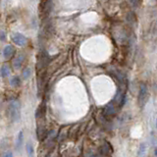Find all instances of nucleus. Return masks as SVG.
<instances>
[{"label": "nucleus", "mask_w": 157, "mask_h": 157, "mask_svg": "<svg viewBox=\"0 0 157 157\" xmlns=\"http://www.w3.org/2000/svg\"><path fill=\"white\" fill-rule=\"evenodd\" d=\"M9 111V117L12 122H17L20 120L21 117V104L19 101L17 100H12L9 103L8 107Z\"/></svg>", "instance_id": "nucleus-1"}, {"label": "nucleus", "mask_w": 157, "mask_h": 157, "mask_svg": "<svg viewBox=\"0 0 157 157\" xmlns=\"http://www.w3.org/2000/svg\"><path fill=\"white\" fill-rule=\"evenodd\" d=\"M149 98V93H148V88L145 83H141V88H139L138 92V104L141 108L144 107V105L147 102Z\"/></svg>", "instance_id": "nucleus-2"}, {"label": "nucleus", "mask_w": 157, "mask_h": 157, "mask_svg": "<svg viewBox=\"0 0 157 157\" xmlns=\"http://www.w3.org/2000/svg\"><path fill=\"white\" fill-rule=\"evenodd\" d=\"M11 39L14 43L18 46H25L27 44V37L24 36V34L20 33H14L11 34Z\"/></svg>", "instance_id": "nucleus-3"}, {"label": "nucleus", "mask_w": 157, "mask_h": 157, "mask_svg": "<svg viewBox=\"0 0 157 157\" xmlns=\"http://www.w3.org/2000/svg\"><path fill=\"white\" fill-rule=\"evenodd\" d=\"M118 108H119V107H118L116 104H115L112 101V102L109 103L105 107V109H104V113H105V115H107V116L112 117V116H114V115L117 113Z\"/></svg>", "instance_id": "nucleus-4"}, {"label": "nucleus", "mask_w": 157, "mask_h": 157, "mask_svg": "<svg viewBox=\"0 0 157 157\" xmlns=\"http://www.w3.org/2000/svg\"><path fill=\"white\" fill-rule=\"evenodd\" d=\"M24 60H25V56H24V54L17 55L16 58L14 59V61H13L14 68H15L16 70H19L21 67H22V65H23V63H24Z\"/></svg>", "instance_id": "nucleus-5"}, {"label": "nucleus", "mask_w": 157, "mask_h": 157, "mask_svg": "<svg viewBox=\"0 0 157 157\" xmlns=\"http://www.w3.org/2000/svg\"><path fill=\"white\" fill-rule=\"evenodd\" d=\"M14 52H15V49L12 45H6L3 49V57L5 59H10L14 55Z\"/></svg>", "instance_id": "nucleus-6"}, {"label": "nucleus", "mask_w": 157, "mask_h": 157, "mask_svg": "<svg viewBox=\"0 0 157 157\" xmlns=\"http://www.w3.org/2000/svg\"><path fill=\"white\" fill-rule=\"evenodd\" d=\"M24 144V132L21 131L19 132L18 137H17V141H16V149L17 151H20L22 149V146Z\"/></svg>", "instance_id": "nucleus-7"}, {"label": "nucleus", "mask_w": 157, "mask_h": 157, "mask_svg": "<svg viewBox=\"0 0 157 157\" xmlns=\"http://www.w3.org/2000/svg\"><path fill=\"white\" fill-rule=\"evenodd\" d=\"M146 153H147V145L146 144H141L138 147V157H145Z\"/></svg>", "instance_id": "nucleus-8"}, {"label": "nucleus", "mask_w": 157, "mask_h": 157, "mask_svg": "<svg viewBox=\"0 0 157 157\" xmlns=\"http://www.w3.org/2000/svg\"><path fill=\"white\" fill-rule=\"evenodd\" d=\"M10 75V67L8 64H3L1 67V77L6 78Z\"/></svg>", "instance_id": "nucleus-9"}, {"label": "nucleus", "mask_w": 157, "mask_h": 157, "mask_svg": "<svg viewBox=\"0 0 157 157\" xmlns=\"http://www.w3.org/2000/svg\"><path fill=\"white\" fill-rule=\"evenodd\" d=\"M10 85H11L13 88H18L21 85V81H20V78L19 77H13V78L10 80Z\"/></svg>", "instance_id": "nucleus-10"}, {"label": "nucleus", "mask_w": 157, "mask_h": 157, "mask_svg": "<svg viewBox=\"0 0 157 157\" xmlns=\"http://www.w3.org/2000/svg\"><path fill=\"white\" fill-rule=\"evenodd\" d=\"M27 153L29 157H33V146L31 142H28L27 144Z\"/></svg>", "instance_id": "nucleus-11"}, {"label": "nucleus", "mask_w": 157, "mask_h": 157, "mask_svg": "<svg viewBox=\"0 0 157 157\" xmlns=\"http://www.w3.org/2000/svg\"><path fill=\"white\" fill-rule=\"evenodd\" d=\"M30 75H31V69L30 68H27L25 71H24V73H23V78H24V80H27L30 77Z\"/></svg>", "instance_id": "nucleus-12"}, {"label": "nucleus", "mask_w": 157, "mask_h": 157, "mask_svg": "<svg viewBox=\"0 0 157 157\" xmlns=\"http://www.w3.org/2000/svg\"><path fill=\"white\" fill-rule=\"evenodd\" d=\"M2 157H13V153L10 150H7V151H5L4 153H3Z\"/></svg>", "instance_id": "nucleus-13"}, {"label": "nucleus", "mask_w": 157, "mask_h": 157, "mask_svg": "<svg viewBox=\"0 0 157 157\" xmlns=\"http://www.w3.org/2000/svg\"><path fill=\"white\" fill-rule=\"evenodd\" d=\"M131 2H132V4L134 7H137L138 4V0H131Z\"/></svg>", "instance_id": "nucleus-14"}, {"label": "nucleus", "mask_w": 157, "mask_h": 157, "mask_svg": "<svg viewBox=\"0 0 157 157\" xmlns=\"http://www.w3.org/2000/svg\"><path fill=\"white\" fill-rule=\"evenodd\" d=\"M0 34H1V41H4L5 40V33H4V31H1Z\"/></svg>", "instance_id": "nucleus-15"}, {"label": "nucleus", "mask_w": 157, "mask_h": 157, "mask_svg": "<svg viewBox=\"0 0 157 157\" xmlns=\"http://www.w3.org/2000/svg\"><path fill=\"white\" fill-rule=\"evenodd\" d=\"M150 1H151L152 3H156V2H157V0H150Z\"/></svg>", "instance_id": "nucleus-16"}, {"label": "nucleus", "mask_w": 157, "mask_h": 157, "mask_svg": "<svg viewBox=\"0 0 157 157\" xmlns=\"http://www.w3.org/2000/svg\"><path fill=\"white\" fill-rule=\"evenodd\" d=\"M156 127H157V119H156Z\"/></svg>", "instance_id": "nucleus-17"}]
</instances>
